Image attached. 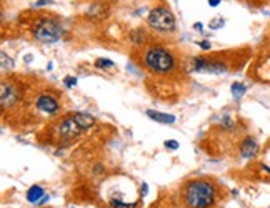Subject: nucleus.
Instances as JSON below:
<instances>
[{"mask_svg":"<svg viewBox=\"0 0 270 208\" xmlns=\"http://www.w3.org/2000/svg\"><path fill=\"white\" fill-rule=\"evenodd\" d=\"M185 202L190 208H208L215 202V188L205 180L190 182L185 188Z\"/></svg>","mask_w":270,"mask_h":208,"instance_id":"1","label":"nucleus"},{"mask_svg":"<svg viewBox=\"0 0 270 208\" xmlns=\"http://www.w3.org/2000/svg\"><path fill=\"white\" fill-rule=\"evenodd\" d=\"M145 65L155 73H169L175 67V59L169 50L162 49V47H154V49L147 50Z\"/></svg>","mask_w":270,"mask_h":208,"instance_id":"2","label":"nucleus"},{"mask_svg":"<svg viewBox=\"0 0 270 208\" xmlns=\"http://www.w3.org/2000/svg\"><path fill=\"white\" fill-rule=\"evenodd\" d=\"M62 35L64 28L54 18H42L34 27V37L39 42H44V44H54V42L60 40Z\"/></svg>","mask_w":270,"mask_h":208,"instance_id":"3","label":"nucleus"},{"mask_svg":"<svg viewBox=\"0 0 270 208\" xmlns=\"http://www.w3.org/2000/svg\"><path fill=\"white\" fill-rule=\"evenodd\" d=\"M149 25L157 32H174L175 30V17L174 13L165 7H157L150 10L147 17Z\"/></svg>","mask_w":270,"mask_h":208,"instance_id":"4","label":"nucleus"},{"mask_svg":"<svg viewBox=\"0 0 270 208\" xmlns=\"http://www.w3.org/2000/svg\"><path fill=\"white\" fill-rule=\"evenodd\" d=\"M82 132H84V130L79 127V124L75 122L74 117L65 118V120H64L62 124H60V127H59V134H60V137H64V139H72V137L82 134Z\"/></svg>","mask_w":270,"mask_h":208,"instance_id":"5","label":"nucleus"},{"mask_svg":"<svg viewBox=\"0 0 270 208\" xmlns=\"http://www.w3.org/2000/svg\"><path fill=\"white\" fill-rule=\"evenodd\" d=\"M37 108L42 112H45V113H57L59 112V102L55 100L54 97H50V95H40L39 98H37Z\"/></svg>","mask_w":270,"mask_h":208,"instance_id":"6","label":"nucleus"},{"mask_svg":"<svg viewBox=\"0 0 270 208\" xmlns=\"http://www.w3.org/2000/svg\"><path fill=\"white\" fill-rule=\"evenodd\" d=\"M257 153H259V143L252 139V137H247V139L240 143V155H242L244 158L250 160Z\"/></svg>","mask_w":270,"mask_h":208,"instance_id":"7","label":"nucleus"},{"mask_svg":"<svg viewBox=\"0 0 270 208\" xmlns=\"http://www.w3.org/2000/svg\"><path fill=\"white\" fill-rule=\"evenodd\" d=\"M108 12H110V8H108L107 3L97 2V3H93V5L87 10V17L100 20V18H105V17L108 15Z\"/></svg>","mask_w":270,"mask_h":208,"instance_id":"8","label":"nucleus"},{"mask_svg":"<svg viewBox=\"0 0 270 208\" xmlns=\"http://www.w3.org/2000/svg\"><path fill=\"white\" fill-rule=\"evenodd\" d=\"M147 117L152 118L154 122H159V124H165V125L175 124V117L169 115V113H160V112H155V110H147Z\"/></svg>","mask_w":270,"mask_h":208,"instance_id":"9","label":"nucleus"},{"mask_svg":"<svg viewBox=\"0 0 270 208\" xmlns=\"http://www.w3.org/2000/svg\"><path fill=\"white\" fill-rule=\"evenodd\" d=\"M74 118H75V122H77L79 127L84 132L92 129V127L95 125V118H93L92 115H89V113H75Z\"/></svg>","mask_w":270,"mask_h":208,"instance_id":"10","label":"nucleus"},{"mask_svg":"<svg viewBox=\"0 0 270 208\" xmlns=\"http://www.w3.org/2000/svg\"><path fill=\"white\" fill-rule=\"evenodd\" d=\"M112 208H135L137 202L135 200H127L124 197H112L108 200Z\"/></svg>","mask_w":270,"mask_h":208,"instance_id":"11","label":"nucleus"},{"mask_svg":"<svg viewBox=\"0 0 270 208\" xmlns=\"http://www.w3.org/2000/svg\"><path fill=\"white\" fill-rule=\"evenodd\" d=\"M13 98H15V92L12 90L10 85L7 87V83H2V105L3 107L12 105Z\"/></svg>","mask_w":270,"mask_h":208,"instance_id":"12","label":"nucleus"},{"mask_svg":"<svg viewBox=\"0 0 270 208\" xmlns=\"http://www.w3.org/2000/svg\"><path fill=\"white\" fill-rule=\"evenodd\" d=\"M44 198V188L42 187H32L30 190L27 192V200L30 203H35L37 200Z\"/></svg>","mask_w":270,"mask_h":208,"instance_id":"13","label":"nucleus"},{"mask_svg":"<svg viewBox=\"0 0 270 208\" xmlns=\"http://www.w3.org/2000/svg\"><path fill=\"white\" fill-rule=\"evenodd\" d=\"M245 92H247V87H245L244 83H240V82L232 83V93H234L235 98H240Z\"/></svg>","mask_w":270,"mask_h":208,"instance_id":"14","label":"nucleus"},{"mask_svg":"<svg viewBox=\"0 0 270 208\" xmlns=\"http://www.w3.org/2000/svg\"><path fill=\"white\" fill-rule=\"evenodd\" d=\"M130 40L134 42V44L140 45L142 42H144V30L142 28H135V30L130 32Z\"/></svg>","mask_w":270,"mask_h":208,"instance_id":"15","label":"nucleus"},{"mask_svg":"<svg viewBox=\"0 0 270 208\" xmlns=\"http://www.w3.org/2000/svg\"><path fill=\"white\" fill-rule=\"evenodd\" d=\"M95 67H97V69H103V70H107V69L115 67V64H113L112 60H108V59H97Z\"/></svg>","mask_w":270,"mask_h":208,"instance_id":"16","label":"nucleus"},{"mask_svg":"<svg viewBox=\"0 0 270 208\" xmlns=\"http://www.w3.org/2000/svg\"><path fill=\"white\" fill-rule=\"evenodd\" d=\"M0 59H2V69L3 70H10L13 67V60L8 59L5 52H2V54H0Z\"/></svg>","mask_w":270,"mask_h":208,"instance_id":"17","label":"nucleus"},{"mask_svg":"<svg viewBox=\"0 0 270 208\" xmlns=\"http://www.w3.org/2000/svg\"><path fill=\"white\" fill-rule=\"evenodd\" d=\"M164 145L167 146V148H170V150H177L179 148V141L177 140H167Z\"/></svg>","mask_w":270,"mask_h":208,"instance_id":"18","label":"nucleus"},{"mask_svg":"<svg viewBox=\"0 0 270 208\" xmlns=\"http://www.w3.org/2000/svg\"><path fill=\"white\" fill-rule=\"evenodd\" d=\"M64 83L67 85V87H75V85H77V78H74V77H65L64 78Z\"/></svg>","mask_w":270,"mask_h":208,"instance_id":"19","label":"nucleus"},{"mask_svg":"<svg viewBox=\"0 0 270 208\" xmlns=\"http://www.w3.org/2000/svg\"><path fill=\"white\" fill-rule=\"evenodd\" d=\"M222 25H224V20H222V18H217V20L210 22V27H212V28H219V27H222Z\"/></svg>","mask_w":270,"mask_h":208,"instance_id":"20","label":"nucleus"},{"mask_svg":"<svg viewBox=\"0 0 270 208\" xmlns=\"http://www.w3.org/2000/svg\"><path fill=\"white\" fill-rule=\"evenodd\" d=\"M198 45H200V49H203V50H208V49H210V42H200Z\"/></svg>","mask_w":270,"mask_h":208,"instance_id":"21","label":"nucleus"},{"mask_svg":"<svg viewBox=\"0 0 270 208\" xmlns=\"http://www.w3.org/2000/svg\"><path fill=\"white\" fill-rule=\"evenodd\" d=\"M52 0H40V2H35V7H42V5H47V3H50Z\"/></svg>","mask_w":270,"mask_h":208,"instance_id":"22","label":"nucleus"},{"mask_svg":"<svg viewBox=\"0 0 270 208\" xmlns=\"http://www.w3.org/2000/svg\"><path fill=\"white\" fill-rule=\"evenodd\" d=\"M220 3V0H208V5L210 7H217Z\"/></svg>","mask_w":270,"mask_h":208,"instance_id":"23","label":"nucleus"},{"mask_svg":"<svg viewBox=\"0 0 270 208\" xmlns=\"http://www.w3.org/2000/svg\"><path fill=\"white\" fill-rule=\"evenodd\" d=\"M193 27H195L198 32H202V23H195V25H193Z\"/></svg>","mask_w":270,"mask_h":208,"instance_id":"24","label":"nucleus"}]
</instances>
